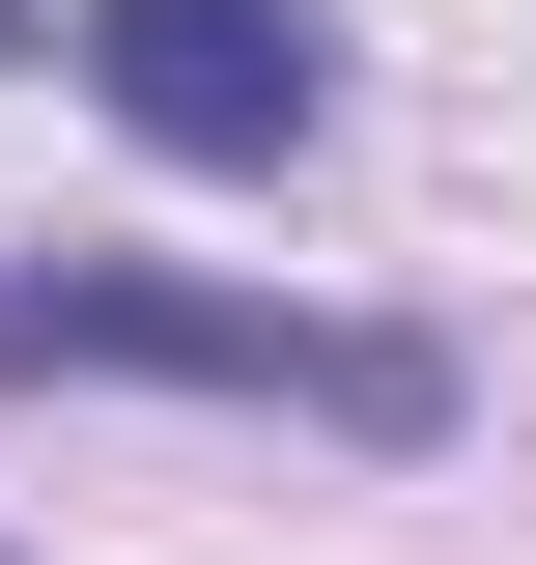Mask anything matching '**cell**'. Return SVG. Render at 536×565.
<instances>
[{
    "label": "cell",
    "instance_id": "obj_1",
    "mask_svg": "<svg viewBox=\"0 0 536 565\" xmlns=\"http://www.w3.org/2000/svg\"><path fill=\"white\" fill-rule=\"evenodd\" d=\"M0 396H255V424H339V452H452L424 311H311V282H199V255H29Z\"/></svg>",
    "mask_w": 536,
    "mask_h": 565
},
{
    "label": "cell",
    "instance_id": "obj_2",
    "mask_svg": "<svg viewBox=\"0 0 536 565\" xmlns=\"http://www.w3.org/2000/svg\"><path fill=\"white\" fill-rule=\"evenodd\" d=\"M57 85L141 170H311L339 141V29L311 0H57Z\"/></svg>",
    "mask_w": 536,
    "mask_h": 565
},
{
    "label": "cell",
    "instance_id": "obj_3",
    "mask_svg": "<svg viewBox=\"0 0 536 565\" xmlns=\"http://www.w3.org/2000/svg\"><path fill=\"white\" fill-rule=\"evenodd\" d=\"M0 57H57V0H0Z\"/></svg>",
    "mask_w": 536,
    "mask_h": 565
}]
</instances>
